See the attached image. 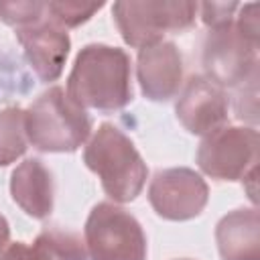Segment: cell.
<instances>
[{
	"label": "cell",
	"mask_w": 260,
	"mask_h": 260,
	"mask_svg": "<svg viewBox=\"0 0 260 260\" xmlns=\"http://www.w3.org/2000/svg\"><path fill=\"white\" fill-rule=\"evenodd\" d=\"M195 2H116L114 18L130 47L144 49L162 41L167 30H183L195 20Z\"/></svg>",
	"instance_id": "5b68a950"
},
{
	"label": "cell",
	"mask_w": 260,
	"mask_h": 260,
	"mask_svg": "<svg viewBox=\"0 0 260 260\" xmlns=\"http://www.w3.org/2000/svg\"><path fill=\"white\" fill-rule=\"evenodd\" d=\"M102 4H85V2H49L47 14L59 24V26H77L85 22L95 10H100Z\"/></svg>",
	"instance_id": "2e32d148"
},
{
	"label": "cell",
	"mask_w": 260,
	"mask_h": 260,
	"mask_svg": "<svg viewBox=\"0 0 260 260\" xmlns=\"http://www.w3.org/2000/svg\"><path fill=\"white\" fill-rule=\"evenodd\" d=\"M256 79H258V69L242 83L244 89L238 93V100H236V112H238V118H246L250 122L256 120V112H258V106H256V95H258V87H256Z\"/></svg>",
	"instance_id": "ac0fdd59"
},
{
	"label": "cell",
	"mask_w": 260,
	"mask_h": 260,
	"mask_svg": "<svg viewBox=\"0 0 260 260\" xmlns=\"http://www.w3.org/2000/svg\"><path fill=\"white\" fill-rule=\"evenodd\" d=\"M24 110L6 108L0 110V167L14 162L26 150Z\"/></svg>",
	"instance_id": "9a60e30c"
},
{
	"label": "cell",
	"mask_w": 260,
	"mask_h": 260,
	"mask_svg": "<svg viewBox=\"0 0 260 260\" xmlns=\"http://www.w3.org/2000/svg\"><path fill=\"white\" fill-rule=\"evenodd\" d=\"M221 260H260V219L256 209H236L215 230Z\"/></svg>",
	"instance_id": "7c38bea8"
},
{
	"label": "cell",
	"mask_w": 260,
	"mask_h": 260,
	"mask_svg": "<svg viewBox=\"0 0 260 260\" xmlns=\"http://www.w3.org/2000/svg\"><path fill=\"white\" fill-rule=\"evenodd\" d=\"M258 47L246 41L234 22L211 28L203 45V67L207 79L217 87L244 83L256 69Z\"/></svg>",
	"instance_id": "52a82bcc"
},
{
	"label": "cell",
	"mask_w": 260,
	"mask_h": 260,
	"mask_svg": "<svg viewBox=\"0 0 260 260\" xmlns=\"http://www.w3.org/2000/svg\"><path fill=\"white\" fill-rule=\"evenodd\" d=\"M138 81L146 98L171 100L183 81V59L173 43H154L138 53Z\"/></svg>",
	"instance_id": "8fae6325"
},
{
	"label": "cell",
	"mask_w": 260,
	"mask_h": 260,
	"mask_svg": "<svg viewBox=\"0 0 260 260\" xmlns=\"http://www.w3.org/2000/svg\"><path fill=\"white\" fill-rule=\"evenodd\" d=\"M39 260H87L85 242L75 234L61 228H47L32 244Z\"/></svg>",
	"instance_id": "5bb4252c"
},
{
	"label": "cell",
	"mask_w": 260,
	"mask_h": 260,
	"mask_svg": "<svg viewBox=\"0 0 260 260\" xmlns=\"http://www.w3.org/2000/svg\"><path fill=\"white\" fill-rule=\"evenodd\" d=\"M148 199L160 217L183 221L203 211L207 203V185L191 169H165L154 175Z\"/></svg>",
	"instance_id": "ba28073f"
},
{
	"label": "cell",
	"mask_w": 260,
	"mask_h": 260,
	"mask_svg": "<svg viewBox=\"0 0 260 260\" xmlns=\"http://www.w3.org/2000/svg\"><path fill=\"white\" fill-rule=\"evenodd\" d=\"M197 162L213 179H244L258 162V132L252 128L221 126L203 138Z\"/></svg>",
	"instance_id": "8992f818"
},
{
	"label": "cell",
	"mask_w": 260,
	"mask_h": 260,
	"mask_svg": "<svg viewBox=\"0 0 260 260\" xmlns=\"http://www.w3.org/2000/svg\"><path fill=\"white\" fill-rule=\"evenodd\" d=\"M181 260H189V258H181Z\"/></svg>",
	"instance_id": "603a6c76"
},
{
	"label": "cell",
	"mask_w": 260,
	"mask_h": 260,
	"mask_svg": "<svg viewBox=\"0 0 260 260\" xmlns=\"http://www.w3.org/2000/svg\"><path fill=\"white\" fill-rule=\"evenodd\" d=\"M85 248L91 260H144L146 238L126 209L98 203L85 221Z\"/></svg>",
	"instance_id": "277c9868"
},
{
	"label": "cell",
	"mask_w": 260,
	"mask_h": 260,
	"mask_svg": "<svg viewBox=\"0 0 260 260\" xmlns=\"http://www.w3.org/2000/svg\"><path fill=\"white\" fill-rule=\"evenodd\" d=\"M177 118L189 132L207 136L225 124L228 98L223 89L211 83L207 77L195 75L187 81L179 95Z\"/></svg>",
	"instance_id": "30bf717a"
},
{
	"label": "cell",
	"mask_w": 260,
	"mask_h": 260,
	"mask_svg": "<svg viewBox=\"0 0 260 260\" xmlns=\"http://www.w3.org/2000/svg\"><path fill=\"white\" fill-rule=\"evenodd\" d=\"M10 193L30 217L43 219L53 209V179L45 165L37 158H28L14 169Z\"/></svg>",
	"instance_id": "4fadbf2b"
},
{
	"label": "cell",
	"mask_w": 260,
	"mask_h": 260,
	"mask_svg": "<svg viewBox=\"0 0 260 260\" xmlns=\"http://www.w3.org/2000/svg\"><path fill=\"white\" fill-rule=\"evenodd\" d=\"M67 95L81 108L112 112L132 100L130 59L118 47L87 45L75 57Z\"/></svg>",
	"instance_id": "6da1fadb"
},
{
	"label": "cell",
	"mask_w": 260,
	"mask_h": 260,
	"mask_svg": "<svg viewBox=\"0 0 260 260\" xmlns=\"http://www.w3.org/2000/svg\"><path fill=\"white\" fill-rule=\"evenodd\" d=\"M8 236H10V230H8V221L0 215V258L8 246Z\"/></svg>",
	"instance_id": "7402d4cb"
},
{
	"label": "cell",
	"mask_w": 260,
	"mask_h": 260,
	"mask_svg": "<svg viewBox=\"0 0 260 260\" xmlns=\"http://www.w3.org/2000/svg\"><path fill=\"white\" fill-rule=\"evenodd\" d=\"M26 138L45 152H73L89 136L91 120L63 87H51L24 112Z\"/></svg>",
	"instance_id": "3957f363"
},
{
	"label": "cell",
	"mask_w": 260,
	"mask_h": 260,
	"mask_svg": "<svg viewBox=\"0 0 260 260\" xmlns=\"http://www.w3.org/2000/svg\"><path fill=\"white\" fill-rule=\"evenodd\" d=\"M0 260H39V256L35 254L32 246H26L22 242H14V244L6 246Z\"/></svg>",
	"instance_id": "44dd1931"
},
{
	"label": "cell",
	"mask_w": 260,
	"mask_h": 260,
	"mask_svg": "<svg viewBox=\"0 0 260 260\" xmlns=\"http://www.w3.org/2000/svg\"><path fill=\"white\" fill-rule=\"evenodd\" d=\"M16 37L24 47L26 59L43 81H55L69 53V37L51 16H43L30 24L18 26Z\"/></svg>",
	"instance_id": "9c48e42d"
},
{
	"label": "cell",
	"mask_w": 260,
	"mask_h": 260,
	"mask_svg": "<svg viewBox=\"0 0 260 260\" xmlns=\"http://www.w3.org/2000/svg\"><path fill=\"white\" fill-rule=\"evenodd\" d=\"M47 14V4L43 2H0V18L12 26L30 24Z\"/></svg>",
	"instance_id": "e0dca14e"
},
{
	"label": "cell",
	"mask_w": 260,
	"mask_h": 260,
	"mask_svg": "<svg viewBox=\"0 0 260 260\" xmlns=\"http://www.w3.org/2000/svg\"><path fill=\"white\" fill-rule=\"evenodd\" d=\"M85 165L100 177L114 201H132L146 183L148 169L132 140L112 124H102L85 146Z\"/></svg>",
	"instance_id": "7a4b0ae2"
},
{
	"label": "cell",
	"mask_w": 260,
	"mask_h": 260,
	"mask_svg": "<svg viewBox=\"0 0 260 260\" xmlns=\"http://www.w3.org/2000/svg\"><path fill=\"white\" fill-rule=\"evenodd\" d=\"M201 8V16H203V22L211 28H217V26H223V24H230L232 18H234V12L238 8V4H221V2H205L199 6Z\"/></svg>",
	"instance_id": "ffe728a7"
},
{
	"label": "cell",
	"mask_w": 260,
	"mask_h": 260,
	"mask_svg": "<svg viewBox=\"0 0 260 260\" xmlns=\"http://www.w3.org/2000/svg\"><path fill=\"white\" fill-rule=\"evenodd\" d=\"M236 28H238V32L246 39V41H250L252 45H256L258 47V41H260V28H258V4L256 2H250V4H246L242 10H240V16H238V20H236V24H234Z\"/></svg>",
	"instance_id": "d6986e66"
}]
</instances>
